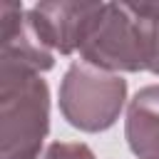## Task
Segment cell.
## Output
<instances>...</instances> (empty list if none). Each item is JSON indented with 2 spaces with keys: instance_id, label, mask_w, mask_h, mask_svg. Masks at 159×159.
<instances>
[{
  "instance_id": "cell-1",
  "label": "cell",
  "mask_w": 159,
  "mask_h": 159,
  "mask_svg": "<svg viewBox=\"0 0 159 159\" xmlns=\"http://www.w3.org/2000/svg\"><path fill=\"white\" fill-rule=\"evenodd\" d=\"M80 60L117 75L159 77V2H104Z\"/></svg>"
},
{
  "instance_id": "cell-2",
  "label": "cell",
  "mask_w": 159,
  "mask_h": 159,
  "mask_svg": "<svg viewBox=\"0 0 159 159\" xmlns=\"http://www.w3.org/2000/svg\"><path fill=\"white\" fill-rule=\"evenodd\" d=\"M50 134L47 80L12 60H0L2 159H37Z\"/></svg>"
},
{
  "instance_id": "cell-3",
  "label": "cell",
  "mask_w": 159,
  "mask_h": 159,
  "mask_svg": "<svg viewBox=\"0 0 159 159\" xmlns=\"http://www.w3.org/2000/svg\"><path fill=\"white\" fill-rule=\"evenodd\" d=\"M57 104L70 127L87 134L104 132L117 124L122 112H127V80L124 75L77 60L60 80Z\"/></svg>"
},
{
  "instance_id": "cell-4",
  "label": "cell",
  "mask_w": 159,
  "mask_h": 159,
  "mask_svg": "<svg viewBox=\"0 0 159 159\" xmlns=\"http://www.w3.org/2000/svg\"><path fill=\"white\" fill-rule=\"evenodd\" d=\"M104 12V2H70L50 0L27 7L30 22L45 47L55 55H75L87 42L97 20Z\"/></svg>"
},
{
  "instance_id": "cell-5",
  "label": "cell",
  "mask_w": 159,
  "mask_h": 159,
  "mask_svg": "<svg viewBox=\"0 0 159 159\" xmlns=\"http://www.w3.org/2000/svg\"><path fill=\"white\" fill-rule=\"evenodd\" d=\"M55 57L35 32L27 7L20 2H0V60L20 62L42 75L55 67Z\"/></svg>"
},
{
  "instance_id": "cell-6",
  "label": "cell",
  "mask_w": 159,
  "mask_h": 159,
  "mask_svg": "<svg viewBox=\"0 0 159 159\" xmlns=\"http://www.w3.org/2000/svg\"><path fill=\"white\" fill-rule=\"evenodd\" d=\"M124 139L137 159H159V84H147L129 99Z\"/></svg>"
},
{
  "instance_id": "cell-7",
  "label": "cell",
  "mask_w": 159,
  "mask_h": 159,
  "mask_svg": "<svg viewBox=\"0 0 159 159\" xmlns=\"http://www.w3.org/2000/svg\"><path fill=\"white\" fill-rule=\"evenodd\" d=\"M37 159H97L84 142H50Z\"/></svg>"
}]
</instances>
